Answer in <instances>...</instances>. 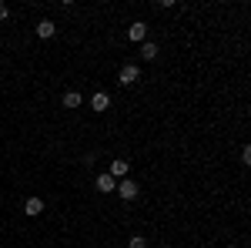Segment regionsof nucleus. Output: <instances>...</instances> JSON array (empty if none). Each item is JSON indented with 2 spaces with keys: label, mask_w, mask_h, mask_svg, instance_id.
I'll list each match as a JSON object with an SVG mask.
<instances>
[{
  "label": "nucleus",
  "mask_w": 251,
  "mask_h": 248,
  "mask_svg": "<svg viewBox=\"0 0 251 248\" xmlns=\"http://www.w3.org/2000/svg\"><path fill=\"white\" fill-rule=\"evenodd\" d=\"M137 81H141L137 64H124V67L117 71V84H121V87H131V84H137Z\"/></svg>",
  "instance_id": "f257e3e1"
},
{
  "label": "nucleus",
  "mask_w": 251,
  "mask_h": 248,
  "mask_svg": "<svg viewBox=\"0 0 251 248\" xmlns=\"http://www.w3.org/2000/svg\"><path fill=\"white\" fill-rule=\"evenodd\" d=\"M114 191L121 194V198H124V201H134L137 194H141V185H137V181H131V178H121Z\"/></svg>",
  "instance_id": "f03ea898"
},
{
  "label": "nucleus",
  "mask_w": 251,
  "mask_h": 248,
  "mask_svg": "<svg viewBox=\"0 0 251 248\" xmlns=\"http://www.w3.org/2000/svg\"><path fill=\"white\" fill-rule=\"evenodd\" d=\"M127 171H131V161H124V158H117V161H111V168H107V174H111L114 181H121V178H127Z\"/></svg>",
  "instance_id": "7ed1b4c3"
},
{
  "label": "nucleus",
  "mask_w": 251,
  "mask_h": 248,
  "mask_svg": "<svg viewBox=\"0 0 251 248\" xmlns=\"http://www.w3.org/2000/svg\"><path fill=\"white\" fill-rule=\"evenodd\" d=\"M127 37L137 40V44H144V40H148V24H144V20H134V24L127 27Z\"/></svg>",
  "instance_id": "20e7f679"
},
{
  "label": "nucleus",
  "mask_w": 251,
  "mask_h": 248,
  "mask_svg": "<svg viewBox=\"0 0 251 248\" xmlns=\"http://www.w3.org/2000/svg\"><path fill=\"white\" fill-rule=\"evenodd\" d=\"M34 30H37L40 40H47V37H54V34H57V24H54V20H40Z\"/></svg>",
  "instance_id": "39448f33"
},
{
  "label": "nucleus",
  "mask_w": 251,
  "mask_h": 248,
  "mask_svg": "<svg viewBox=\"0 0 251 248\" xmlns=\"http://www.w3.org/2000/svg\"><path fill=\"white\" fill-rule=\"evenodd\" d=\"M91 108H94L97 114H100V111H107V108H111V97L104 94V91H97V94L91 97Z\"/></svg>",
  "instance_id": "423d86ee"
},
{
  "label": "nucleus",
  "mask_w": 251,
  "mask_h": 248,
  "mask_svg": "<svg viewBox=\"0 0 251 248\" xmlns=\"http://www.w3.org/2000/svg\"><path fill=\"white\" fill-rule=\"evenodd\" d=\"M40 211H44V198H27V205H24V215H30V218H37Z\"/></svg>",
  "instance_id": "0eeeda50"
},
{
  "label": "nucleus",
  "mask_w": 251,
  "mask_h": 248,
  "mask_svg": "<svg viewBox=\"0 0 251 248\" xmlns=\"http://www.w3.org/2000/svg\"><path fill=\"white\" fill-rule=\"evenodd\" d=\"M114 188H117V181L111 174H97V191H100V194H107V191H114Z\"/></svg>",
  "instance_id": "6e6552de"
},
{
  "label": "nucleus",
  "mask_w": 251,
  "mask_h": 248,
  "mask_svg": "<svg viewBox=\"0 0 251 248\" xmlns=\"http://www.w3.org/2000/svg\"><path fill=\"white\" fill-rule=\"evenodd\" d=\"M141 57H144V60H154L157 57V44H154V40H144V44H141Z\"/></svg>",
  "instance_id": "1a4fd4ad"
},
{
  "label": "nucleus",
  "mask_w": 251,
  "mask_h": 248,
  "mask_svg": "<svg viewBox=\"0 0 251 248\" xmlns=\"http://www.w3.org/2000/svg\"><path fill=\"white\" fill-rule=\"evenodd\" d=\"M80 101H84V97H80L77 91H67V94H64V108H80Z\"/></svg>",
  "instance_id": "9d476101"
},
{
  "label": "nucleus",
  "mask_w": 251,
  "mask_h": 248,
  "mask_svg": "<svg viewBox=\"0 0 251 248\" xmlns=\"http://www.w3.org/2000/svg\"><path fill=\"white\" fill-rule=\"evenodd\" d=\"M127 248H148V238H144V235H131Z\"/></svg>",
  "instance_id": "9b49d317"
},
{
  "label": "nucleus",
  "mask_w": 251,
  "mask_h": 248,
  "mask_svg": "<svg viewBox=\"0 0 251 248\" xmlns=\"http://www.w3.org/2000/svg\"><path fill=\"white\" fill-rule=\"evenodd\" d=\"M7 17H10V10H7V7L0 3V20H7Z\"/></svg>",
  "instance_id": "f8f14e48"
}]
</instances>
